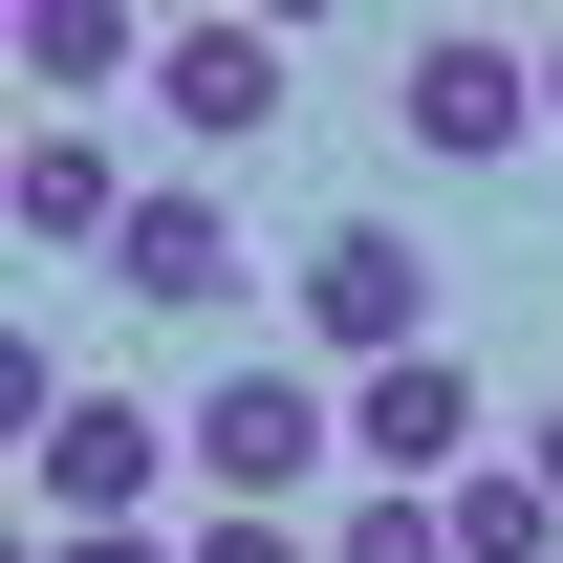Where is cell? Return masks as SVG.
Returning <instances> with one entry per match:
<instances>
[{
	"mask_svg": "<svg viewBox=\"0 0 563 563\" xmlns=\"http://www.w3.org/2000/svg\"><path fill=\"white\" fill-rule=\"evenodd\" d=\"M174 433H196V498H217V520H303V477L347 455V390H303V368H217Z\"/></svg>",
	"mask_w": 563,
	"mask_h": 563,
	"instance_id": "1",
	"label": "cell"
},
{
	"mask_svg": "<svg viewBox=\"0 0 563 563\" xmlns=\"http://www.w3.org/2000/svg\"><path fill=\"white\" fill-rule=\"evenodd\" d=\"M282 303H303V347L347 368V390L433 347V261H412V217H325V239L282 261Z\"/></svg>",
	"mask_w": 563,
	"mask_h": 563,
	"instance_id": "2",
	"label": "cell"
},
{
	"mask_svg": "<svg viewBox=\"0 0 563 563\" xmlns=\"http://www.w3.org/2000/svg\"><path fill=\"white\" fill-rule=\"evenodd\" d=\"M22 477H44L66 542H152V477H196V433L152 412V390H66V412L22 433Z\"/></svg>",
	"mask_w": 563,
	"mask_h": 563,
	"instance_id": "3",
	"label": "cell"
},
{
	"mask_svg": "<svg viewBox=\"0 0 563 563\" xmlns=\"http://www.w3.org/2000/svg\"><path fill=\"white\" fill-rule=\"evenodd\" d=\"M390 131H412L433 174H498V152L542 131V66H520L498 22H412V66H390Z\"/></svg>",
	"mask_w": 563,
	"mask_h": 563,
	"instance_id": "4",
	"label": "cell"
},
{
	"mask_svg": "<svg viewBox=\"0 0 563 563\" xmlns=\"http://www.w3.org/2000/svg\"><path fill=\"white\" fill-rule=\"evenodd\" d=\"M347 455H368V498H455V477H477V368H455V347L368 368V390H347Z\"/></svg>",
	"mask_w": 563,
	"mask_h": 563,
	"instance_id": "5",
	"label": "cell"
},
{
	"mask_svg": "<svg viewBox=\"0 0 563 563\" xmlns=\"http://www.w3.org/2000/svg\"><path fill=\"white\" fill-rule=\"evenodd\" d=\"M109 303H152V325L239 303V217H217L196 174H152V196H131V239H109Z\"/></svg>",
	"mask_w": 563,
	"mask_h": 563,
	"instance_id": "6",
	"label": "cell"
},
{
	"mask_svg": "<svg viewBox=\"0 0 563 563\" xmlns=\"http://www.w3.org/2000/svg\"><path fill=\"white\" fill-rule=\"evenodd\" d=\"M152 131L261 152V131H282V22H174V66H152Z\"/></svg>",
	"mask_w": 563,
	"mask_h": 563,
	"instance_id": "7",
	"label": "cell"
},
{
	"mask_svg": "<svg viewBox=\"0 0 563 563\" xmlns=\"http://www.w3.org/2000/svg\"><path fill=\"white\" fill-rule=\"evenodd\" d=\"M152 66H174V22H131V0H22V87H44V109L152 87Z\"/></svg>",
	"mask_w": 563,
	"mask_h": 563,
	"instance_id": "8",
	"label": "cell"
},
{
	"mask_svg": "<svg viewBox=\"0 0 563 563\" xmlns=\"http://www.w3.org/2000/svg\"><path fill=\"white\" fill-rule=\"evenodd\" d=\"M22 239H44V261H109V239H131L109 131H22Z\"/></svg>",
	"mask_w": 563,
	"mask_h": 563,
	"instance_id": "9",
	"label": "cell"
},
{
	"mask_svg": "<svg viewBox=\"0 0 563 563\" xmlns=\"http://www.w3.org/2000/svg\"><path fill=\"white\" fill-rule=\"evenodd\" d=\"M433 520H455V563H563V498L520 477V455H477V477L433 498Z\"/></svg>",
	"mask_w": 563,
	"mask_h": 563,
	"instance_id": "10",
	"label": "cell"
},
{
	"mask_svg": "<svg viewBox=\"0 0 563 563\" xmlns=\"http://www.w3.org/2000/svg\"><path fill=\"white\" fill-rule=\"evenodd\" d=\"M325 563H455L433 498H325Z\"/></svg>",
	"mask_w": 563,
	"mask_h": 563,
	"instance_id": "11",
	"label": "cell"
},
{
	"mask_svg": "<svg viewBox=\"0 0 563 563\" xmlns=\"http://www.w3.org/2000/svg\"><path fill=\"white\" fill-rule=\"evenodd\" d=\"M196 563H325V520H196Z\"/></svg>",
	"mask_w": 563,
	"mask_h": 563,
	"instance_id": "12",
	"label": "cell"
},
{
	"mask_svg": "<svg viewBox=\"0 0 563 563\" xmlns=\"http://www.w3.org/2000/svg\"><path fill=\"white\" fill-rule=\"evenodd\" d=\"M520 477H542V498H563V390H542V412H520Z\"/></svg>",
	"mask_w": 563,
	"mask_h": 563,
	"instance_id": "13",
	"label": "cell"
},
{
	"mask_svg": "<svg viewBox=\"0 0 563 563\" xmlns=\"http://www.w3.org/2000/svg\"><path fill=\"white\" fill-rule=\"evenodd\" d=\"M44 563H196V542H44Z\"/></svg>",
	"mask_w": 563,
	"mask_h": 563,
	"instance_id": "14",
	"label": "cell"
},
{
	"mask_svg": "<svg viewBox=\"0 0 563 563\" xmlns=\"http://www.w3.org/2000/svg\"><path fill=\"white\" fill-rule=\"evenodd\" d=\"M542 131H563V44H542Z\"/></svg>",
	"mask_w": 563,
	"mask_h": 563,
	"instance_id": "15",
	"label": "cell"
}]
</instances>
